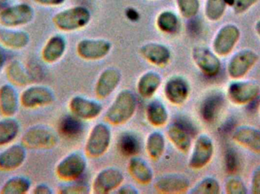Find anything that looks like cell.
I'll return each mask as SVG.
<instances>
[{"label":"cell","mask_w":260,"mask_h":194,"mask_svg":"<svg viewBox=\"0 0 260 194\" xmlns=\"http://www.w3.org/2000/svg\"><path fill=\"white\" fill-rule=\"evenodd\" d=\"M179 9L182 15L185 18H194L198 13L200 9L199 0H177Z\"/></svg>","instance_id":"f35d334b"},{"label":"cell","mask_w":260,"mask_h":194,"mask_svg":"<svg viewBox=\"0 0 260 194\" xmlns=\"http://www.w3.org/2000/svg\"><path fill=\"white\" fill-rule=\"evenodd\" d=\"M90 19L91 14L86 8L75 7L56 14L53 21L59 30L73 31L86 26Z\"/></svg>","instance_id":"52a82bcc"},{"label":"cell","mask_w":260,"mask_h":194,"mask_svg":"<svg viewBox=\"0 0 260 194\" xmlns=\"http://www.w3.org/2000/svg\"><path fill=\"white\" fill-rule=\"evenodd\" d=\"M137 108L136 96L129 90H123L117 94L105 114V120L113 125L127 123L134 116Z\"/></svg>","instance_id":"6da1fadb"},{"label":"cell","mask_w":260,"mask_h":194,"mask_svg":"<svg viewBox=\"0 0 260 194\" xmlns=\"http://www.w3.org/2000/svg\"><path fill=\"white\" fill-rule=\"evenodd\" d=\"M90 188L88 185L79 184L76 181L68 182L59 187L58 193L61 194H87L90 193Z\"/></svg>","instance_id":"60d3db41"},{"label":"cell","mask_w":260,"mask_h":194,"mask_svg":"<svg viewBox=\"0 0 260 194\" xmlns=\"http://www.w3.org/2000/svg\"><path fill=\"white\" fill-rule=\"evenodd\" d=\"M86 169L85 156L79 152H73L59 162L55 171L59 179L66 182H73L80 178Z\"/></svg>","instance_id":"277c9868"},{"label":"cell","mask_w":260,"mask_h":194,"mask_svg":"<svg viewBox=\"0 0 260 194\" xmlns=\"http://www.w3.org/2000/svg\"><path fill=\"white\" fill-rule=\"evenodd\" d=\"M241 37L238 26L227 24L218 30L212 42L214 53L221 57L229 56L233 51Z\"/></svg>","instance_id":"7c38bea8"},{"label":"cell","mask_w":260,"mask_h":194,"mask_svg":"<svg viewBox=\"0 0 260 194\" xmlns=\"http://www.w3.org/2000/svg\"><path fill=\"white\" fill-rule=\"evenodd\" d=\"M35 16V9L31 6L18 3L0 12V25L7 28H18L30 24Z\"/></svg>","instance_id":"5b68a950"},{"label":"cell","mask_w":260,"mask_h":194,"mask_svg":"<svg viewBox=\"0 0 260 194\" xmlns=\"http://www.w3.org/2000/svg\"><path fill=\"white\" fill-rule=\"evenodd\" d=\"M259 111H260V104H259Z\"/></svg>","instance_id":"9f6ffc18"},{"label":"cell","mask_w":260,"mask_h":194,"mask_svg":"<svg viewBox=\"0 0 260 194\" xmlns=\"http://www.w3.org/2000/svg\"><path fill=\"white\" fill-rule=\"evenodd\" d=\"M0 1H8V0H0Z\"/></svg>","instance_id":"11a10c76"},{"label":"cell","mask_w":260,"mask_h":194,"mask_svg":"<svg viewBox=\"0 0 260 194\" xmlns=\"http://www.w3.org/2000/svg\"><path fill=\"white\" fill-rule=\"evenodd\" d=\"M81 119H78L73 114L64 116L59 125V133L68 138L76 137L83 131V124Z\"/></svg>","instance_id":"836d02e7"},{"label":"cell","mask_w":260,"mask_h":194,"mask_svg":"<svg viewBox=\"0 0 260 194\" xmlns=\"http://www.w3.org/2000/svg\"><path fill=\"white\" fill-rule=\"evenodd\" d=\"M21 125L14 117H5L0 120V146L12 144L19 135Z\"/></svg>","instance_id":"f546056e"},{"label":"cell","mask_w":260,"mask_h":194,"mask_svg":"<svg viewBox=\"0 0 260 194\" xmlns=\"http://www.w3.org/2000/svg\"><path fill=\"white\" fill-rule=\"evenodd\" d=\"M26 68H27L30 82H40L44 79L45 71L42 65L38 62L31 61L27 64Z\"/></svg>","instance_id":"7bdbcfd3"},{"label":"cell","mask_w":260,"mask_h":194,"mask_svg":"<svg viewBox=\"0 0 260 194\" xmlns=\"http://www.w3.org/2000/svg\"><path fill=\"white\" fill-rule=\"evenodd\" d=\"M122 75L117 68H109L104 70L99 75L94 88L96 97L100 99L109 97L118 88Z\"/></svg>","instance_id":"ffe728a7"},{"label":"cell","mask_w":260,"mask_h":194,"mask_svg":"<svg viewBox=\"0 0 260 194\" xmlns=\"http://www.w3.org/2000/svg\"><path fill=\"white\" fill-rule=\"evenodd\" d=\"M6 62H7V53L5 50V47L0 45V74L6 67Z\"/></svg>","instance_id":"c3c4849f"},{"label":"cell","mask_w":260,"mask_h":194,"mask_svg":"<svg viewBox=\"0 0 260 194\" xmlns=\"http://www.w3.org/2000/svg\"><path fill=\"white\" fill-rule=\"evenodd\" d=\"M112 140L111 128L107 124L98 123L90 131L85 143L87 157L92 159L102 157L108 152Z\"/></svg>","instance_id":"3957f363"},{"label":"cell","mask_w":260,"mask_h":194,"mask_svg":"<svg viewBox=\"0 0 260 194\" xmlns=\"http://www.w3.org/2000/svg\"><path fill=\"white\" fill-rule=\"evenodd\" d=\"M33 193L35 194H52L53 193V190L47 184H38L34 187Z\"/></svg>","instance_id":"bcb514c9"},{"label":"cell","mask_w":260,"mask_h":194,"mask_svg":"<svg viewBox=\"0 0 260 194\" xmlns=\"http://www.w3.org/2000/svg\"><path fill=\"white\" fill-rule=\"evenodd\" d=\"M145 148L148 157L153 160L161 158L166 148V140L165 135L159 131L151 133L147 137Z\"/></svg>","instance_id":"d6a6232c"},{"label":"cell","mask_w":260,"mask_h":194,"mask_svg":"<svg viewBox=\"0 0 260 194\" xmlns=\"http://www.w3.org/2000/svg\"><path fill=\"white\" fill-rule=\"evenodd\" d=\"M27 148L22 143L9 145L0 152V171L12 172L19 169L27 160Z\"/></svg>","instance_id":"2e32d148"},{"label":"cell","mask_w":260,"mask_h":194,"mask_svg":"<svg viewBox=\"0 0 260 194\" xmlns=\"http://www.w3.org/2000/svg\"><path fill=\"white\" fill-rule=\"evenodd\" d=\"M35 3L44 6H56L62 4L65 0H35Z\"/></svg>","instance_id":"681fc988"},{"label":"cell","mask_w":260,"mask_h":194,"mask_svg":"<svg viewBox=\"0 0 260 194\" xmlns=\"http://www.w3.org/2000/svg\"><path fill=\"white\" fill-rule=\"evenodd\" d=\"M255 31H256V34H257L260 38V20L255 24Z\"/></svg>","instance_id":"f5cc1de1"},{"label":"cell","mask_w":260,"mask_h":194,"mask_svg":"<svg viewBox=\"0 0 260 194\" xmlns=\"http://www.w3.org/2000/svg\"><path fill=\"white\" fill-rule=\"evenodd\" d=\"M21 102L16 87L5 84L0 87V112L4 117H14L18 113Z\"/></svg>","instance_id":"7402d4cb"},{"label":"cell","mask_w":260,"mask_h":194,"mask_svg":"<svg viewBox=\"0 0 260 194\" xmlns=\"http://www.w3.org/2000/svg\"><path fill=\"white\" fill-rule=\"evenodd\" d=\"M30 43V35L24 30L17 28L0 29V45L5 48L21 50L26 48Z\"/></svg>","instance_id":"603a6c76"},{"label":"cell","mask_w":260,"mask_h":194,"mask_svg":"<svg viewBox=\"0 0 260 194\" xmlns=\"http://www.w3.org/2000/svg\"><path fill=\"white\" fill-rule=\"evenodd\" d=\"M226 7L224 0H207L205 10L206 18L211 21H219L225 12Z\"/></svg>","instance_id":"8d00e7d4"},{"label":"cell","mask_w":260,"mask_h":194,"mask_svg":"<svg viewBox=\"0 0 260 194\" xmlns=\"http://www.w3.org/2000/svg\"><path fill=\"white\" fill-rule=\"evenodd\" d=\"M179 21L177 15L171 12H164L159 15L157 25L159 30L165 33H173L178 27Z\"/></svg>","instance_id":"74e56055"},{"label":"cell","mask_w":260,"mask_h":194,"mask_svg":"<svg viewBox=\"0 0 260 194\" xmlns=\"http://www.w3.org/2000/svg\"><path fill=\"white\" fill-rule=\"evenodd\" d=\"M250 193L260 194V166L253 170L250 178Z\"/></svg>","instance_id":"f6af8a7d"},{"label":"cell","mask_w":260,"mask_h":194,"mask_svg":"<svg viewBox=\"0 0 260 194\" xmlns=\"http://www.w3.org/2000/svg\"><path fill=\"white\" fill-rule=\"evenodd\" d=\"M154 187L160 193H184L190 188V181L184 175L171 174L157 178Z\"/></svg>","instance_id":"ac0fdd59"},{"label":"cell","mask_w":260,"mask_h":194,"mask_svg":"<svg viewBox=\"0 0 260 194\" xmlns=\"http://www.w3.org/2000/svg\"><path fill=\"white\" fill-rule=\"evenodd\" d=\"M126 17L132 21H136L139 19V15L137 11L133 8H129L126 12Z\"/></svg>","instance_id":"816d5d0a"},{"label":"cell","mask_w":260,"mask_h":194,"mask_svg":"<svg viewBox=\"0 0 260 194\" xmlns=\"http://www.w3.org/2000/svg\"><path fill=\"white\" fill-rule=\"evenodd\" d=\"M164 93L168 102L173 105H180L187 100L190 88L184 77L174 76L165 83Z\"/></svg>","instance_id":"d6986e66"},{"label":"cell","mask_w":260,"mask_h":194,"mask_svg":"<svg viewBox=\"0 0 260 194\" xmlns=\"http://www.w3.org/2000/svg\"><path fill=\"white\" fill-rule=\"evenodd\" d=\"M224 165L228 173L233 175L236 173L239 168V159L238 154L233 149H229L227 150L224 157Z\"/></svg>","instance_id":"b9f144b4"},{"label":"cell","mask_w":260,"mask_h":194,"mask_svg":"<svg viewBox=\"0 0 260 194\" xmlns=\"http://www.w3.org/2000/svg\"><path fill=\"white\" fill-rule=\"evenodd\" d=\"M225 193L228 194H247L248 193L244 181L238 177H230L226 181Z\"/></svg>","instance_id":"ab89813d"},{"label":"cell","mask_w":260,"mask_h":194,"mask_svg":"<svg viewBox=\"0 0 260 194\" xmlns=\"http://www.w3.org/2000/svg\"><path fill=\"white\" fill-rule=\"evenodd\" d=\"M124 181L123 172L117 168H107L96 175L92 183L93 193H110L117 190Z\"/></svg>","instance_id":"5bb4252c"},{"label":"cell","mask_w":260,"mask_h":194,"mask_svg":"<svg viewBox=\"0 0 260 194\" xmlns=\"http://www.w3.org/2000/svg\"><path fill=\"white\" fill-rule=\"evenodd\" d=\"M128 172L130 176L142 185H148L154 178V173L151 168L145 160L136 156L130 158Z\"/></svg>","instance_id":"484cf974"},{"label":"cell","mask_w":260,"mask_h":194,"mask_svg":"<svg viewBox=\"0 0 260 194\" xmlns=\"http://www.w3.org/2000/svg\"><path fill=\"white\" fill-rule=\"evenodd\" d=\"M259 0H235L233 10L237 15L245 13L250 8L253 7Z\"/></svg>","instance_id":"ee69618b"},{"label":"cell","mask_w":260,"mask_h":194,"mask_svg":"<svg viewBox=\"0 0 260 194\" xmlns=\"http://www.w3.org/2000/svg\"><path fill=\"white\" fill-rule=\"evenodd\" d=\"M224 105V97L220 93H213L205 98L200 106V114L205 122L212 123L216 120Z\"/></svg>","instance_id":"4316f807"},{"label":"cell","mask_w":260,"mask_h":194,"mask_svg":"<svg viewBox=\"0 0 260 194\" xmlns=\"http://www.w3.org/2000/svg\"><path fill=\"white\" fill-rule=\"evenodd\" d=\"M59 137L54 130L46 125H37L27 128L21 143L27 149H50L57 145Z\"/></svg>","instance_id":"7a4b0ae2"},{"label":"cell","mask_w":260,"mask_h":194,"mask_svg":"<svg viewBox=\"0 0 260 194\" xmlns=\"http://www.w3.org/2000/svg\"><path fill=\"white\" fill-rule=\"evenodd\" d=\"M161 85V77L155 71H148L139 77L137 91L144 99L152 97Z\"/></svg>","instance_id":"83f0119b"},{"label":"cell","mask_w":260,"mask_h":194,"mask_svg":"<svg viewBox=\"0 0 260 194\" xmlns=\"http://www.w3.org/2000/svg\"><path fill=\"white\" fill-rule=\"evenodd\" d=\"M190 21L189 23V30L192 33H197L200 30V22L199 20L196 19L194 18H190Z\"/></svg>","instance_id":"f907efd6"},{"label":"cell","mask_w":260,"mask_h":194,"mask_svg":"<svg viewBox=\"0 0 260 194\" xmlns=\"http://www.w3.org/2000/svg\"><path fill=\"white\" fill-rule=\"evenodd\" d=\"M69 108L71 114L82 121L94 120L103 111V106L100 102L81 96L72 98L69 103Z\"/></svg>","instance_id":"9a60e30c"},{"label":"cell","mask_w":260,"mask_h":194,"mask_svg":"<svg viewBox=\"0 0 260 194\" xmlns=\"http://www.w3.org/2000/svg\"><path fill=\"white\" fill-rule=\"evenodd\" d=\"M146 119L148 123L155 128H161L168 123V109L165 105L160 101L155 99L152 100L147 105Z\"/></svg>","instance_id":"f1b7e54d"},{"label":"cell","mask_w":260,"mask_h":194,"mask_svg":"<svg viewBox=\"0 0 260 194\" xmlns=\"http://www.w3.org/2000/svg\"><path fill=\"white\" fill-rule=\"evenodd\" d=\"M54 100V93L44 85H30L20 94L21 105L27 109L47 106L51 105Z\"/></svg>","instance_id":"30bf717a"},{"label":"cell","mask_w":260,"mask_h":194,"mask_svg":"<svg viewBox=\"0 0 260 194\" xmlns=\"http://www.w3.org/2000/svg\"><path fill=\"white\" fill-rule=\"evenodd\" d=\"M140 53L144 59L156 66H165L171 59L169 49L156 43L145 44L141 48Z\"/></svg>","instance_id":"cb8c5ba5"},{"label":"cell","mask_w":260,"mask_h":194,"mask_svg":"<svg viewBox=\"0 0 260 194\" xmlns=\"http://www.w3.org/2000/svg\"><path fill=\"white\" fill-rule=\"evenodd\" d=\"M30 178L23 175L11 177L5 181L0 189L1 194H25L31 188Z\"/></svg>","instance_id":"1f68e13d"},{"label":"cell","mask_w":260,"mask_h":194,"mask_svg":"<svg viewBox=\"0 0 260 194\" xmlns=\"http://www.w3.org/2000/svg\"><path fill=\"white\" fill-rule=\"evenodd\" d=\"M221 184L216 178L207 177L197 183L190 190L192 194H219L221 193Z\"/></svg>","instance_id":"d590c367"},{"label":"cell","mask_w":260,"mask_h":194,"mask_svg":"<svg viewBox=\"0 0 260 194\" xmlns=\"http://www.w3.org/2000/svg\"><path fill=\"white\" fill-rule=\"evenodd\" d=\"M237 144L255 154H260V130L249 125L237 127L232 133Z\"/></svg>","instance_id":"44dd1931"},{"label":"cell","mask_w":260,"mask_h":194,"mask_svg":"<svg viewBox=\"0 0 260 194\" xmlns=\"http://www.w3.org/2000/svg\"><path fill=\"white\" fill-rule=\"evenodd\" d=\"M259 61L256 52L250 49H244L237 52L231 57L228 63V74L233 80L243 79Z\"/></svg>","instance_id":"ba28073f"},{"label":"cell","mask_w":260,"mask_h":194,"mask_svg":"<svg viewBox=\"0 0 260 194\" xmlns=\"http://www.w3.org/2000/svg\"><path fill=\"white\" fill-rule=\"evenodd\" d=\"M224 1H225L227 6H233L234 2H235V0H224Z\"/></svg>","instance_id":"db71d44e"},{"label":"cell","mask_w":260,"mask_h":194,"mask_svg":"<svg viewBox=\"0 0 260 194\" xmlns=\"http://www.w3.org/2000/svg\"><path fill=\"white\" fill-rule=\"evenodd\" d=\"M6 76L9 82L15 87H25L30 82L27 68L19 60H13L6 68Z\"/></svg>","instance_id":"4dcf8cb0"},{"label":"cell","mask_w":260,"mask_h":194,"mask_svg":"<svg viewBox=\"0 0 260 194\" xmlns=\"http://www.w3.org/2000/svg\"><path fill=\"white\" fill-rule=\"evenodd\" d=\"M194 127L186 119H180L173 122L167 129V136L173 145L183 153L190 150Z\"/></svg>","instance_id":"9c48e42d"},{"label":"cell","mask_w":260,"mask_h":194,"mask_svg":"<svg viewBox=\"0 0 260 194\" xmlns=\"http://www.w3.org/2000/svg\"><path fill=\"white\" fill-rule=\"evenodd\" d=\"M260 85L254 81L234 80L228 86L227 97L234 105H246L259 97Z\"/></svg>","instance_id":"8992f818"},{"label":"cell","mask_w":260,"mask_h":194,"mask_svg":"<svg viewBox=\"0 0 260 194\" xmlns=\"http://www.w3.org/2000/svg\"><path fill=\"white\" fill-rule=\"evenodd\" d=\"M215 146L212 138L206 134L197 137L189 157V167L194 171L201 170L208 166L213 158Z\"/></svg>","instance_id":"8fae6325"},{"label":"cell","mask_w":260,"mask_h":194,"mask_svg":"<svg viewBox=\"0 0 260 194\" xmlns=\"http://www.w3.org/2000/svg\"><path fill=\"white\" fill-rule=\"evenodd\" d=\"M117 193L121 194H138L139 193V191H138L137 189L133 187V186L126 184V185L120 186V187L117 189Z\"/></svg>","instance_id":"7dc6e473"},{"label":"cell","mask_w":260,"mask_h":194,"mask_svg":"<svg viewBox=\"0 0 260 194\" xmlns=\"http://www.w3.org/2000/svg\"><path fill=\"white\" fill-rule=\"evenodd\" d=\"M119 150L125 157H136L140 151V142L137 136L133 133H123L119 137L117 143Z\"/></svg>","instance_id":"e575fe53"},{"label":"cell","mask_w":260,"mask_h":194,"mask_svg":"<svg viewBox=\"0 0 260 194\" xmlns=\"http://www.w3.org/2000/svg\"><path fill=\"white\" fill-rule=\"evenodd\" d=\"M67 50V41L61 35L51 36L43 47L41 57L46 63L53 64L61 59Z\"/></svg>","instance_id":"d4e9b609"},{"label":"cell","mask_w":260,"mask_h":194,"mask_svg":"<svg viewBox=\"0 0 260 194\" xmlns=\"http://www.w3.org/2000/svg\"><path fill=\"white\" fill-rule=\"evenodd\" d=\"M111 44L105 40H83L77 45V53L82 59L98 61L108 56Z\"/></svg>","instance_id":"e0dca14e"},{"label":"cell","mask_w":260,"mask_h":194,"mask_svg":"<svg viewBox=\"0 0 260 194\" xmlns=\"http://www.w3.org/2000/svg\"><path fill=\"white\" fill-rule=\"evenodd\" d=\"M192 58L197 68L206 77H213L219 74L221 62L219 56L204 47H195Z\"/></svg>","instance_id":"4fadbf2b"}]
</instances>
